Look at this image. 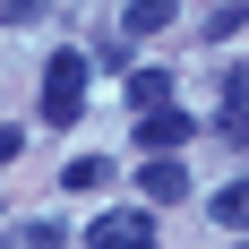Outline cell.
Masks as SVG:
<instances>
[{
  "label": "cell",
  "instance_id": "1",
  "mask_svg": "<svg viewBox=\"0 0 249 249\" xmlns=\"http://www.w3.org/2000/svg\"><path fill=\"white\" fill-rule=\"evenodd\" d=\"M86 103V52H52L43 60V129H69Z\"/></svg>",
  "mask_w": 249,
  "mask_h": 249
},
{
  "label": "cell",
  "instance_id": "2",
  "mask_svg": "<svg viewBox=\"0 0 249 249\" xmlns=\"http://www.w3.org/2000/svg\"><path fill=\"white\" fill-rule=\"evenodd\" d=\"M189 138H198V121H189V112H172V103L138 112V146H146V155H189Z\"/></svg>",
  "mask_w": 249,
  "mask_h": 249
},
{
  "label": "cell",
  "instance_id": "3",
  "mask_svg": "<svg viewBox=\"0 0 249 249\" xmlns=\"http://www.w3.org/2000/svg\"><path fill=\"white\" fill-rule=\"evenodd\" d=\"M86 249H155V224L138 215V206H121V215H95V224H86Z\"/></svg>",
  "mask_w": 249,
  "mask_h": 249
},
{
  "label": "cell",
  "instance_id": "4",
  "mask_svg": "<svg viewBox=\"0 0 249 249\" xmlns=\"http://www.w3.org/2000/svg\"><path fill=\"white\" fill-rule=\"evenodd\" d=\"M138 189L146 198H189V155H155L146 172H138Z\"/></svg>",
  "mask_w": 249,
  "mask_h": 249
},
{
  "label": "cell",
  "instance_id": "5",
  "mask_svg": "<svg viewBox=\"0 0 249 249\" xmlns=\"http://www.w3.org/2000/svg\"><path fill=\"white\" fill-rule=\"evenodd\" d=\"M215 138H249V77H224V112H215Z\"/></svg>",
  "mask_w": 249,
  "mask_h": 249
},
{
  "label": "cell",
  "instance_id": "6",
  "mask_svg": "<svg viewBox=\"0 0 249 249\" xmlns=\"http://www.w3.org/2000/svg\"><path fill=\"white\" fill-rule=\"evenodd\" d=\"M172 86H180L172 69H129V103H138V112H155V103H172Z\"/></svg>",
  "mask_w": 249,
  "mask_h": 249
},
{
  "label": "cell",
  "instance_id": "7",
  "mask_svg": "<svg viewBox=\"0 0 249 249\" xmlns=\"http://www.w3.org/2000/svg\"><path fill=\"white\" fill-rule=\"evenodd\" d=\"M172 9H180V0H129L121 26H129V35H163V26H172Z\"/></svg>",
  "mask_w": 249,
  "mask_h": 249
},
{
  "label": "cell",
  "instance_id": "8",
  "mask_svg": "<svg viewBox=\"0 0 249 249\" xmlns=\"http://www.w3.org/2000/svg\"><path fill=\"white\" fill-rule=\"evenodd\" d=\"M215 224H232V232L249 224V180H232V189H215Z\"/></svg>",
  "mask_w": 249,
  "mask_h": 249
},
{
  "label": "cell",
  "instance_id": "9",
  "mask_svg": "<svg viewBox=\"0 0 249 249\" xmlns=\"http://www.w3.org/2000/svg\"><path fill=\"white\" fill-rule=\"evenodd\" d=\"M103 180H112L103 155H77V163H69V189H103Z\"/></svg>",
  "mask_w": 249,
  "mask_h": 249
},
{
  "label": "cell",
  "instance_id": "10",
  "mask_svg": "<svg viewBox=\"0 0 249 249\" xmlns=\"http://www.w3.org/2000/svg\"><path fill=\"white\" fill-rule=\"evenodd\" d=\"M206 35H215V43H232V35H241V0H215V18H206Z\"/></svg>",
  "mask_w": 249,
  "mask_h": 249
},
{
  "label": "cell",
  "instance_id": "11",
  "mask_svg": "<svg viewBox=\"0 0 249 249\" xmlns=\"http://www.w3.org/2000/svg\"><path fill=\"white\" fill-rule=\"evenodd\" d=\"M26 18H43V0H0V26H26Z\"/></svg>",
  "mask_w": 249,
  "mask_h": 249
},
{
  "label": "cell",
  "instance_id": "12",
  "mask_svg": "<svg viewBox=\"0 0 249 249\" xmlns=\"http://www.w3.org/2000/svg\"><path fill=\"white\" fill-rule=\"evenodd\" d=\"M26 155V129H0V163H18Z\"/></svg>",
  "mask_w": 249,
  "mask_h": 249
}]
</instances>
